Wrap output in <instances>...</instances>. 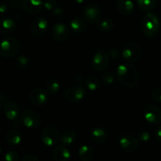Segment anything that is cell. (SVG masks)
<instances>
[{"instance_id": "cell-21", "label": "cell", "mask_w": 161, "mask_h": 161, "mask_svg": "<svg viewBox=\"0 0 161 161\" xmlns=\"http://www.w3.org/2000/svg\"><path fill=\"white\" fill-rule=\"evenodd\" d=\"M6 141L12 146H17L22 141V135L17 130H10L6 133Z\"/></svg>"}, {"instance_id": "cell-4", "label": "cell", "mask_w": 161, "mask_h": 161, "mask_svg": "<svg viewBox=\"0 0 161 161\" xmlns=\"http://www.w3.org/2000/svg\"><path fill=\"white\" fill-rule=\"evenodd\" d=\"M86 95V88L81 84L74 85L66 90L64 97L68 102L71 103H76L83 100Z\"/></svg>"}, {"instance_id": "cell-15", "label": "cell", "mask_w": 161, "mask_h": 161, "mask_svg": "<svg viewBox=\"0 0 161 161\" xmlns=\"http://www.w3.org/2000/svg\"><path fill=\"white\" fill-rule=\"evenodd\" d=\"M22 8L29 14H39L43 8V1L42 0H22Z\"/></svg>"}, {"instance_id": "cell-20", "label": "cell", "mask_w": 161, "mask_h": 161, "mask_svg": "<svg viewBox=\"0 0 161 161\" xmlns=\"http://www.w3.org/2000/svg\"><path fill=\"white\" fill-rule=\"evenodd\" d=\"M116 8L120 14L124 15H129L134 11V3L131 0H118Z\"/></svg>"}, {"instance_id": "cell-39", "label": "cell", "mask_w": 161, "mask_h": 161, "mask_svg": "<svg viewBox=\"0 0 161 161\" xmlns=\"http://www.w3.org/2000/svg\"><path fill=\"white\" fill-rule=\"evenodd\" d=\"M7 10V6L4 3H0V14H5Z\"/></svg>"}, {"instance_id": "cell-5", "label": "cell", "mask_w": 161, "mask_h": 161, "mask_svg": "<svg viewBox=\"0 0 161 161\" xmlns=\"http://www.w3.org/2000/svg\"><path fill=\"white\" fill-rule=\"evenodd\" d=\"M123 58L128 62H135L140 59L142 55L141 47L135 42L126 44L122 50Z\"/></svg>"}, {"instance_id": "cell-12", "label": "cell", "mask_w": 161, "mask_h": 161, "mask_svg": "<svg viewBox=\"0 0 161 161\" xmlns=\"http://www.w3.org/2000/svg\"><path fill=\"white\" fill-rule=\"evenodd\" d=\"M51 36L57 42H64L69 38V28L64 23L56 24L51 30Z\"/></svg>"}, {"instance_id": "cell-9", "label": "cell", "mask_w": 161, "mask_h": 161, "mask_svg": "<svg viewBox=\"0 0 161 161\" xmlns=\"http://www.w3.org/2000/svg\"><path fill=\"white\" fill-rule=\"evenodd\" d=\"M101 16L102 13L100 8L95 4L87 5L83 10V17L90 24L94 25L98 23L101 20Z\"/></svg>"}, {"instance_id": "cell-40", "label": "cell", "mask_w": 161, "mask_h": 161, "mask_svg": "<svg viewBox=\"0 0 161 161\" xmlns=\"http://www.w3.org/2000/svg\"><path fill=\"white\" fill-rule=\"evenodd\" d=\"M4 105H5L4 96L0 93V110H1V108L4 106Z\"/></svg>"}, {"instance_id": "cell-30", "label": "cell", "mask_w": 161, "mask_h": 161, "mask_svg": "<svg viewBox=\"0 0 161 161\" xmlns=\"http://www.w3.org/2000/svg\"><path fill=\"white\" fill-rule=\"evenodd\" d=\"M102 80L105 84L110 85L114 82L115 80V75L113 72H106L104 73L102 76Z\"/></svg>"}, {"instance_id": "cell-24", "label": "cell", "mask_w": 161, "mask_h": 161, "mask_svg": "<svg viewBox=\"0 0 161 161\" xmlns=\"http://www.w3.org/2000/svg\"><path fill=\"white\" fill-rule=\"evenodd\" d=\"M70 28L72 31L77 33H81L86 29V24L84 20L80 17L72 19L70 22Z\"/></svg>"}, {"instance_id": "cell-32", "label": "cell", "mask_w": 161, "mask_h": 161, "mask_svg": "<svg viewBox=\"0 0 161 161\" xmlns=\"http://www.w3.org/2000/svg\"><path fill=\"white\" fill-rule=\"evenodd\" d=\"M150 139V134L146 130H142L138 133V142L142 143L148 142Z\"/></svg>"}, {"instance_id": "cell-16", "label": "cell", "mask_w": 161, "mask_h": 161, "mask_svg": "<svg viewBox=\"0 0 161 161\" xmlns=\"http://www.w3.org/2000/svg\"><path fill=\"white\" fill-rule=\"evenodd\" d=\"M3 112L7 118L9 120H14L17 119L20 114V108H19L18 105L14 102H6L5 103L4 106H3Z\"/></svg>"}, {"instance_id": "cell-26", "label": "cell", "mask_w": 161, "mask_h": 161, "mask_svg": "<svg viewBox=\"0 0 161 161\" xmlns=\"http://www.w3.org/2000/svg\"><path fill=\"white\" fill-rule=\"evenodd\" d=\"M101 82L99 80L98 78H97L96 76L94 75H91L89 78H87V80H86L85 81V86L87 87V89L91 91H95L100 87Z\"/></svg>"}, {"instance_id": "cell-41", "label": "cell", "mask_w": 161, "mask_h": 161, "mask_svg": "<svg viewBox=\"0 0 161 161\" xmlns=\"http://www.w3.org/2000/svg\"><path fill=\"white\" fill-rule=\"evenodd\" d=\"M74 1L76 3H78V4H82L84 2V0H74Z\"/></svg>"}, {"instance_id": "cell-29", "label": "cell", "mask_w": 161, "mask_h": 161, "mask_svg": "<svg viewBox=\"0 0 161 161\" xmlns=\"http://www.w3.org/2000/svg\"><path fill=\"white\" fill-rule=\"evenodd\" d=\"M113 21L109 18H105L101 20L98 25V28L102 31H109L113 28Z\"/></svg>"}, {"instance_id": "cell-18", "label": "cell", "mask_w": 161, "mask_h": 161, "mask_svg": "<svg viewBox=\"0 0 161 161\" xmlns=\"http://www.w3.org/2000/svg\"><path fill=\"white\" fill-rule=\"evenodd\" d=\"M91 139L97 144H103L107 141L108 138V134L104 129L100 127H95L92 129L90 133Z\"/></svg>"}, {"instance_id": "cell-22", "label": "cell", "mask_w": 161, "mask_h": 161, "mask_svg": "<svg viewBox=\"0 0 161 161\" xmlns=\"http://www.w3.org/2000/svg\"><path fill=\"white\" fill-rule=\"evenodd\" d=\"M79 157L82 161H91L94 155L92 148L86 145H83L79 149Z\"/></svg>"}, {"instance_id": "cell-11", "label": "cell", "mask_w": 161, "mask_h": 161, "mask_svg": "<svg viewBox=\"0 0 161 161\" xmlns=\"http://www.w3.org/2000/svg\"><path fill=\"white\" fill-rule=\"evenodd\" d=\"M144 118L149 124H160L161 122V108L157 105H149L144 111Z\"/></svg>"}, {"instance_id": "cell-2", "label": "cell", "mask_w": 161, "mask_h": 161, "mask_svg": "<svg viewBox=\"0 0 161 161\" xmlns=\"http://www.w3.org/2000/svg\"><path fill=\"white\" fill-rule=\"evenodd\" d=\"M160 29V21L154 13L147 12L141 22V31L146 37H153Z\"/></svg>"}, {"instance_id": "cell-36", "label": "cell", "mask_w": 161, "mask_h": 161, "mask_svg": "<svg viewBox=\"0 0 161 161\" xmlns=\"http://www.w3.org/2000/svg\"><path fill=\"white\" fill-rule=\"evenodd\" d=\"M62 14L63 9H61V7H58V6H56V7L52 10V15H53V17H57V18H60V17L62 16Z\"/></svg>"}, {"instance_id": "cell-33", "label": "cell", "mask_w": 161, "mask_h": 161, "mask_svg": "<svg viewBox=\"0 0 161 161\" xmlns=\"http://www.w3.org/2000/svg\"><path fill=\"white\" fill-rule=\"evenodd\" d=\"M56 6V0H43V8L47 10H53Z\"/></svg>"}, {"instance_id": "cell-17", "label": "cell", "mask_w": 161, "mask_h": 161, "mask_svg": "<svg viewBox=\"0 0 161 161\" xmlns=\"http://www.w3.org/2000/svg\"><path fill=\"white\" fill-rule=\"evenodd\" d=\"M53 158L54 161H69L71 158V153L64 145H59L53 151Z\"/></svg>"}, {"instance_id": "cell-31", "label": "cell", "mask_w": 161, "mask_h": 161, "mask_svg": "<svg viewBox=\"0 0 161 161\" xmlns=\"http://www.w3.org/2000/svg\"><path fill=\"white\" fill-rule=\"evenodd\" d=\"M4 160L5 161H18L19 155L16 151H9L5 154Z\"/></svg>"}, {"instance_id": "cell-23", "label": "cell", "mask_w": 161, "mask_h": 161, "mask_svg": "<svg viewBox=\"0 0 161 161\" xmlns=\"http://www.w3.org/2000/svg\"><path fill=\"white\" fill-rule=\"evenodd\" d=\"M75 138H76V134L73 130H65L61 135L60 142L61 144L65 146H71L75 141Z\"/></svg>"}, {"instance_id": "cell-8", "label": "cell", "mask_w": 161, "mask_h": 161, "mask_svg": "<svg viewBox=\"0 0 161 161\" xmlns=\"http://www.w3.org/2000/svg\"><path fill=\"white\" fill-rule=\"evenodd\" d=\"M49 94L41 88H35L30 92L29 100L33 105L37 107L43 106L47 103Z\"/></svg>"}, {"instance_id": "cell-7", "label": "cell", "mask_w": 161, "mask_h": 161, "mask_svg": "<svg viewBox=\"0 0 161 161\" xmlns=\"http://www.w3.org/2000/svg\"><path fill=\"white\" fill-rule=\"evenodd\" d=\"M41 141L45 146H54L59 141V135L55 128L52 127H47L41 132Z\"/></svg>"}, {"instance_id": "cell-3", "label": "cell", "mask_w": 161, "mask_h": 161, "mask_svg": "<svg viewBox=\"0 0 161 161\" xmlns=\"http://www.w3.org/2000/svg\"><path fill=\"white\" fill-rule=\"evenodd\" d=\"M20 49V42L15 37L8 36L0 42V55L3 58H9L17 56Z\"/></svg>"}, {"instance_id": "cell-10", "label": "cell", "mask_w": 161, "mask_h": 161, "mask_svg": "<svg viewBox=\"0 0 161 161\" xmlns=\"http://www.w3.org/2000/svg\"><path fill=\"white\" fill-rule=\"evenodd\" d=\"M92 64L96 71H105L109 64V58L104 51H97L93 57Z\"/></svg>"}, {"instance_id": "cell-6", "label": "cell", "mask_w": 161, "mask_h": 161, "mask_svg": "<svg viewBox=\"0 0 161 161\" xmlns=\"http://www.w3.org/2000/svg\"><path fill=\"white\" fill-rule=\"evenodd\" d=\"M22 124L28 128H36L42 122L41 116L33 110H25L20 115Z\"/></svg>"}, {"instance_id": "cell-19", "label": "cell", "mask_w": 161, "mask_h": 161, "mask_svg": "<svg viewBox=\"0 0 161 161\" xmlns=\"http://www.w3.org/2000/svg\"><path fill=\"white\" fill-rule=\"evenodd\" d=\"M16 24L9 17H3L0 19V34L9 35L15 30Z\"/></svg>"}, {"instance_id": "cell-27", "label": "cell", "mask_w": 161, "mask_h": 161, "mask_svg": "<svg viewBox=\"0 0 161 161\" xmlns=\"http://www.w3.org/2000/svg\"><path fill=\"white\" fill-rule=\"evenodd\" d=\"M61 85L58 80H55V79H52L47 82V92L49 94H55L59 91Z\"/></svg>"}, {"instance_id": "cell-28", "label": "cell", "mask_w": 161, "mask_h": 161, "mask_svg": "<svg viewBox=\"0 0 161 161\" xmlns=\"http://www.w3.org/2000/svg\"><path fill=\"white\" fill-rule=\"evenodd\" d=\"M29 64V60L25 55L20 54L15 59V65L18 69H26Z\"/></svg>"}, {"instance_id": "cell-34", "label": "cell", "mask_w": 161, "mask_h": 161, "mask_svg": "<svg viewBox=\"0 0 161 161\" xmlns=\"http://www.w3.org/2000/svg\"><path fill=\"white\" fill-rule=\"evenodd\" d=\"M152 96L154 100L158 102H161V86H157L153 90Z\"/></svg>"}, {"instance_id": "cell-1", "label": "cell", "mask_w": 161, "mask_h": 161, "mask_svg": "<svg viewBox=\"0 0 161 161\" xmlns=\"http://www.w3.org/2000/svg\"><path fill=\"white\" fill-rule=\"evenodd\" d=\"M119 82L127 87H135L139 83L138 70L130 64H121L116 69Z\"/></svg>"}, {"instance_id": "cell-13", "label": "cell", "mask_w": 161, "mask_h": 161, "mask_svg": "<svg viewBox=\"0 0 161 161\" xmlns=\"http://www.w3.org/2000/svg\"><path fill=\"white\" fill-rule=\"evenodd\" d=\"M138 138L132 135H124L119 139V146L126 153H132L138 147Z\"/></svg>"}, {"instance_id": "cell-37", "label": "cell", "mask_w": 161, "mask_h": 161, "mask_svg": "<svg viewBox=\"0 0 161 161\" xmlns=\"http://www.w3.org/2000/svg\"><path fill=\"white\" fill-rule=\"evenodd\" d=\"M109 53L113 58H117L119 57V51L116 49H112L109 51Z\"/></svg>"}, {"instance_id": "cell-38", "label": "cell", "mask_w": 161, "mask_h": 161, "mask_svg": "<svg viewBox=\"0 0 161 161\" xmlns=\"http://www.w3.org/2000/svg\"><path fill=\"white\" fill-rule=\"evenodd\" d=\"M155 134L157 139H158L160 142H161V126H159V127H157Z\"/></svg>"}, {"instance_id": "cell-14", "label": "cell", "mask_w": 161, "mask_h": 161, "mask_svg": "<svg viewBox=\"0 0 161 161\" xmlns=\"http://www.w3.org/2000/svg\"><path fill=\"white\" fill-rule=\"evenodd\" d=\"M31 29L35 36H42L43 34H45L46 31L48 29V21L44 17H36L31 22Z\"/></svg>"}, {"instance_id": "cell-42", "label": "cell", "mask_w": 161, "mask_h": 161, "mask_svg": "<svg viewBox=\"0 0 161 161\" xmlns=\"http://www.w3.org/2000/svg\"><path fill=\"white\" fill-rule=\"evenodd\" d=\"M1 154H2V149L1 147H0V156H1Z\"/></svg>"}, {"instance_id": "cell-25", "label": "cell", "mask_w": 161, "mask_h": 161, "mask_svg": "<svg viewBox=\"0 0 161 161\" xmlns=\"http://www.w3.org/2000/svg\"><path fill=\"white\" fill-rule=\"evenodd\" d=\"M137 3L141 10L149 12L157 6V0H137Z\"/></svg>"}, {"instance_id": "cell-35", "label": "cell", "mask_w": 161, "mask_h": 161, "mask_svg": "<svg viewBox=\"0 0 161 161\" xmlns=\"http://www.w3.org/2000/svg\"><path fill=\"white\" fill-rule=\"evenodd\" d=\"M21 161H40L36 155L32 153H26L23 156Z\"/></svg>"}]
</instances>
